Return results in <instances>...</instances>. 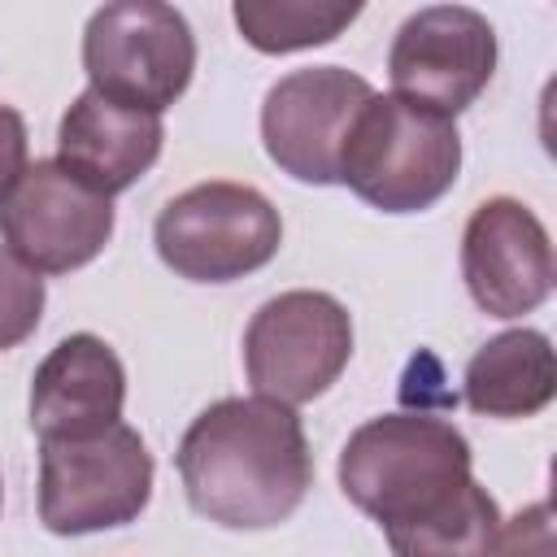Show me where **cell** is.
Returning <instances> with one entry per match:
<instances>
[{"mask_svg":"<svg viewBox=\"0 0 557 557\" xmlns=\"http://www.w3.org/2000/svg\"><path fill=\"white\" fill-rule=\"evenodd\" d=\"M191 509L226 531L287 522L313 487V453L296 409L226 396L191 418L174 453Z\"/></svg>","mask_w":557,"mask_h":557,"instance_id":"cell-1","label":"cell"},{"mask_svg":"<svg viewBox=\"0 0 557 557\" xmlns=\"http://www.w3.org/2000/svg\"><path fill=\"white\" fill-rule=\"evenodd\" d=\"M466 435L426 409L361 422L339 453L344 496L383 531H400L444 509L474 474Z\"/></svg>","mask_w":557,"mask_h":557,"instance_id":"cell-2","label":"cell"},{"mask_svg":"<svg viewBox=\"0 0 557 557\" xmlns=\"http://www.w3.org/2000/svg\"><path fill=\"white\" fill-rule=\"evenodd\" d=\"M461 170L457 122L400 96H370L344 139L339 183L383 213L431 209Z\"/></svg>","mask_w":557,"mask_h":557,"instance_id":"cell-3","label":"cell"},{"mask_svg":"<svg viewBox=\"0 0 557 557\" xmlns=\"http://www.w3.org/2000/svg\"><path fill=\"white\" fill-rule=\"evenodd\" d=\"M157 257L187 283H235L274 261L283 218L248 183H196L165 200L152 226Z\"/></svg>","mask_w":557,"mask_h":557,"instance_id":"cell-4","label":"cell"},{"mask_svg":"<svg viewBox=\"0 0 557 557\" xmlns=\"http://www.w3.org/2000/svg\"><path fill=\"white\" fill-rule=\"evenodd\" d=\"M83 70L104 100L161 117L196 74V35L174 4L113 0L83 30Z\"/></svg>","mask_w":557,"mask_h":557,"instance_id":"cell-5","label":"cell"},{"mask_svg":"<svg viewBox=\"0 0 557 557\" xmlns=\"http://www.w3.org/2000/svg\"><path fill=\"white\" fill-rule=\"evenodd\" d=\"M152 453L117 422L83 440H39V522L52 535L126 527L148 509Z\"/></svg>","mask_w":557,"mask_h":557,"instance_id":"cell-6","label":"cell"},{"mask_svg":"<svg viewBox=\"0 0 557 557\" xmlns=\"http://www.w3.org/2000/svg\"><path fill=\"white\" fill-rule=\"evenodd\" d=\"M352 357V318L331 292H278L244 331V370L257 396L287 409L322 396Z\"/></svg>","mask_w":557,"mask_h":557,"instance_id":"cell-7","label":"cell"},{"mask_svg":"<svg viewBox=\"0 0 557 557\" xmlns=\"http://www.w3.org/2000/svg\"><path fill=\"white\" fill-rule=\"evenodd\" d=\"M496 74V30L470 4H426L409 13L387 52L392 96L457 117Z\"/></svg>","mask_w":557,"mask_h":557,"instance_id":"cell-8","label":"cell"},{"mask_svg":"<svg viewBox=\"0 0 557 557\" xmlns=\"http://www.w3.org/2000/svg\"><path fill=\"white\" fill-rule=\"evenodd\" d=\"M374 87L344 65H305L283 74L261 100L265 157L296 183H339L344 139Z\"/></svg>","mask_w":557,"mask_h":557,"instance_id":"cell-9","label":"cell"},{"mask_svg":"<svg viewBox=\"0 0 557 557\" xmlns=\"http://www.w3.org/2000/svg\"><path fill=\"white\" fill-rule=\"evenodd\" d=\"M0 239L35 274H70L113 239V200L61 161H35L0 205Z\"/></svg>","mask_w":557,"mask_h":557,"instance_id":"cell-10","label":"cell"},{"mask_svg":"<svg viewBox=\"0 0 557 557\" xmlns=\"http://www.w3.org/2000/svg\"><path fill=\"white\" fill-rule=\"evenodd\" d=\"M461 278L492 318H522L553 292V239L544 222L513 196L483 200L461 235Z\"/></svg>","mask_w":557,"mask_h":557,"instance_id":"cell-11","label":"cell"},{"mask_svg":"<svg viewBox=\"0 0 557 557\" xmlns=\"http://www.w3.org/2000/svg\"><path fill=\"white\" fill-rule=\"evenodd\" d=\"M126 370L117 352L91 335H65L30 379V431L39 440H83L122 422Z\"/></svg>","mask_w":557,"mask_h":557,"instance_id":"cell-12","label":"cell"},{"mask_svg":"<svg viewBox=\"0 0 557 557\" xmlns=\"http://www.w3.org/2000/svg\"><path fill=\"white\" fill-rule=\"evenodd\" d=\"M161 144H165V126L157 113L126 109L91 87L74 96V104L57 126V161L109 200L135 187L157 165Z\"/></svg>","mask_w":557,"mask_h":557,"instance_id":"cell-13","label":"cell"},{"mask_svg":"<svg viewBox=\"0 0 557 557\" xmlns=\"http://www.w3.org/2000/svg\"><path fill=\"white\" fill-rule=\"evenodd\" d=\"M557 392L553 339L531 326L492 335L466 366V405L483 418H535Z\"/></svg>","mask_w":557,"mask_h":557,"instance_id":"cell-14","label":"cell"},{"mask_svg":"<svg viewBox=\"0 0 557 557\" xmlns=\"http://www.w3.org/2000/svg\"><path fill=\"white\" fill-rule=\"evenodd\" d=\"M383 535L392 557H492L500 535V509L492 492L470 479L444 509Z\"/></svg>","mask_w":557,"mask_h":557,"instance_id":"cell-15","label":"cell"},{"mask_svg":"<svg viewBox=\"0 0 557 557\" xmlns=\"http://www.w3.org/2000/svg\"><path fill=\"white\" fill-rule=\"evenodd\" d=\"M361 4H335V0H235L231 17L257 52H300L322 48L339 39L357 22Z\"/></svg>","mask_w":557,"mask_h":557,"instance_id":"cell-16","label":"cell"},{"mask_svg":"<svg viewBox=\"0 0 557 557\" xmlns=\"http://www.w3.org/2000/svg\"><path fill=\"white\" fill-rule=\"evenodd\" d=\"M44 300H48L44 274H35L9 248H0V352L35 335L44 318Z\"/></svg>","mask_w":557,"mask_h":557,"instance_id":"cell-17","label":"cell"},{"mask_svg":"<svg viewBox=\"0 0 557 557\" xmlns=\"http://www.w3.org/2000/svg\"><path fill=\"white\" fill-rule=\"evenodd\" d=\"M553 553H557V544H553L548 500H535V505L518 509L509 522H500V535L492 548V557H553Z\"/></svg>","mask_w":557,"mask_h":557,"instance_id":"cell-18","label":"cell"},{"mask_svg":"<svg viewBox=\"0 0 557 557\" xmlns=\"http://www.w3.org/2000/svg\"><path fill=\"white\" fill-rule=\"evenodd\" d=\"M26 122L13 104H0V205L9 200V191L17 187V178L26 174Z\"/></svg>","mask_w":557,"mask_h":557,"instance_id":"cell-19","label":"cell"},{"mask_svg":"<svg viewBox=\"0 0 557 557\" xmlns=\"http://www.w3.org/2000/svg\"><path fill=\"white\" fill-rule=\"evenodd\" d=\"M0 505H4V483H0Z\"/></svg>","mask_w":557,"mask_h":557,"instance_id":"cell-20","label":"cell"}]
</instances>
